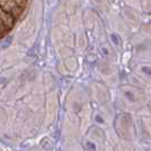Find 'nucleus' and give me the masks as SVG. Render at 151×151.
Listing matches in <instances>:
<instances>
[{
  "label": "nucleus",
  "mask_w": 151,
  "mask_h": 151,
  "mask_svg": "<svg viewBox=\"0 0 151 151\" xmlns=\"http://www.w3.org/2000/svg\"><path fill=\"white\" fill-rule=\"evenodd\" d=\"M27 6V0H0V8L14 19L19 17Z\"/></svg>",
  "instance_id": "f257e3e1"
},
{
  "label": "nucleus",
  "mask_w": 151,
  "mask_h": 151,
  "mask_svg": "<svg viewBox=\"0 0 151 151\" xmlns=\"http://www.w3.org/2000/svg\"><path fill=\"white\" fill-rule=\"evenodd\" d=\"M14 18L0 8V38L6 35L14 25Z\"/></svg>",
  "instance_id": "f03ea898"
}]
</instances>
